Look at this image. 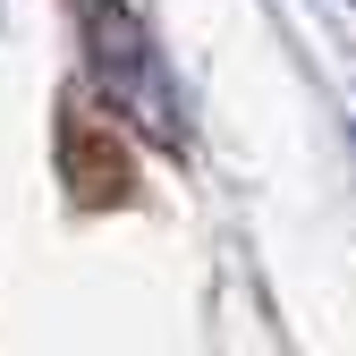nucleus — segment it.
Instances as JSON below:
<instances>
[{"label": "nucleus", "instance_id": "f257e3e1", "mask_svg": "<svg viewBox=\"0 0 356 356\" xmlns=\"http://www.w3.org/2000/svg\"><path fill=\"white\" fill-rule=\"evenodd\" d=\"M76 26H85V51H94L111 94L136 102L145 119H170V85H161V60H153V42H145L136 17H127L119 0H76Z\"/></svg>", "mask_w": 356, "mask_h": 356}]
</instances>
